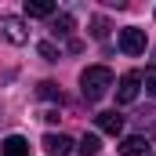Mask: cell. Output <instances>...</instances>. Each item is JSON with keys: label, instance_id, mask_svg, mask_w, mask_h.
Wrapping results in <instances>:
<instances>
[{"label": "cell", "instance_id": "cell-1", "mask_svg": "<svg viewBox=\"0 0 156 156\" xmlns=\"http://www.w3.org/2000/svg\"><path fill=\"white\" fill-rule=\"evenodd\" d=\"M109 87H113V69H105V66H87L80 73V91L87 102H98Z\"/></svg>", "mask_w": 156, "mask_h": 156}, {"label": "cell", "instance_id": "cell-2", "mask_svg": "<svg viewBox=\"0 0 156 156\" xmlns=\"http://www.w3.org/2000/svg\"><path fill=\"white\" fill-rule=\"evenodd\" d=\"M0 40H7V44H26V40H29L26 22H22L18 15H0Z\"/></svg>", "mask_w": 156, "mask_h": 156}, {"label": "cell", "instance_id": "cell-3", "mask_svg": "<svg viewBox=\"0 0 156 156\" xmlns=\"http://www.w3.org/2000/svg\"><path fill=\"white\" fill-rule=\"evenodd\" d=\"M138 91H142V73L131 69V73H123L120 83H116V102L120 105H131V102L138 98Z\"/></svg>", "mask_w": 156, "mask_h": 156}, {"label": "cell", "instance_id": "cell-4", "mask_svg": "<svg viewBox=\"0 0 156 156\" xmlns=\"http://www.w3.org/2000/svg\"><path fill=\"white\" fill-rule=\"evenodd\" d=\"M145 29H134V26H127V29H120V51L123 55H142L145 51Z\"/></svg>", "mask_w": 156, "mask_h": 156}, {"label": "cell", "instance_id": "cell-5", "mask_svg": "<svg viewBox=\"0 0 156 156\" xmlns=\"http://www.w3.org/2000/svg\"><path fill=\"white\" fill-rule=\"evenodd\" d=\"M40 145H44L47 156H69L73 153V138H69V134H44Z\"/></svg>", "mask_w": 156, "mask_h": 156}, {"label": "cell", "instance_id": "cell-6", "mask_svg": "<svg viewBox=\"0 0 156 156\" xmlns=\"http://www.w3.org/2000/svg\"><path fill=\"white\" fill-rule=\"evenodd\" d=\"M120 156H149V142L142 134H127L120 142Z\"/></svg>", "mask_w": 156, "mask_h": 156}, {"label": "cell", "instance_id": "cell-7", "mask_svg": "<svg viewBox=\"0 0 156 156\" xmlns=\"http://www.w3.org/2000/svg\"><path fill=\"white\" fill-rule=\"evenodd\" d=\"M0 156H29V142L22 134H7L0 142Z\"/></svg>", "mask_w": 156, "mask_h": 156}, {"label": "cell", "instance_id": "cell-8", "mask_svg": "<svg viewBox=\"0 0 156 156\" xmlns=\"http://www.w3.org/2000/svg\"><path fill=\"white\" fill-rule=\"evenodd\" d=\"M98 131L102 134H120L123 131V116H116V113H98Z\"/></svg>", "mask_w": 156, "mask_h": 156}, {"label": "cell", "instance_id": "cell-9", "mask_svg": "<svg viewBox=\"0 0 156 156\" xmlns=\"http://www.w3.org/2000/svg\"><path fill=\"white\" fill-rule=\"evenodd\" d=\"M26 15L29 18H51L55 15V4L51 0H26Z\"/></svg>", "mask_w": 156, "mask_h": 156}, {"label": "cell", "instance_id": "cell-10", "mask_svg": "<svg viewBox=\"0 0 156 156\" xmlns=\"http://www.w3.org/2000/svg\"><path fill=\"white\" fill-rule=\"evenodd\" d=\"M76 149H80V156H98L102 153V142H98V134H83V142Z\"/></svg>", "mask_w": 156, "mask_h": 156}, {"label": "cell", "instance_id": "cell-11", "mask_svg": "<svg viewBox=\"0 0 156 156\" xmlns=\"http://www.w3.org/2000/svg\"><path fill=\"white\" fill-rule=\"evenodd\" d=\"M58 37H69L73 33V15H55V26H51Z\"/></svg>", "mask_w": 156, "mask_h": 156}, {"label": "cell", "instance_id": "cell-12", "mask_svg": "<svg viewBox=\"0 0 156 156\" xmlns=\"http://www.w3.org/2000/svg\"><path fill=\"white\" fill-rule=\"evenodd\" d=\"M37 51H40V58H47V62H58V47H55L51 40H40V44H37Z\"/></svg>", "mask_w": 156, "mask_h": 156}, {"label": "cell", "instance_id": "cell-13", "mask_svg": "<svg viewBox=\"0 0 156 156\" xmlns=\"http://www.w3.org/2000/svg\"><path fill=\"white\" fill-rule=\"evenodd\" d=\"M91 37H94V40H105V37H109V22H105V18H91Z\"/></svg>", "mask_w": 156, "mask_h": 156}, {"label": "cell", "instance_id": "cell-14", "mask_svg": "<svg viewBox=\"0 0 156 156\" xmlns=\"http://www.w3.org/2000/svg\"><path fill=\"white\" fill-rule=\"evenodd\" d=\"M37 94H40V98H62L58 83H51V80H44V83H40V87H37Z\"/></svg>", "mask_w": 156, "mask_h": 156}, {"label": "cell", "instance_id": "cell-15", "mask_svg": "<svg viewBox=\"0 0 156 156\" xmlns=\"http://www.w3.org/2000/svg\"><path fill=\"white\" fill-rule=\"evenodd\" d=\"M142 83H145V91H149V94L156 98V66L149 69V73H145V76H142Z\"/></svg>", "mask_w": 156, "mask_h": 156}]
</instances>
